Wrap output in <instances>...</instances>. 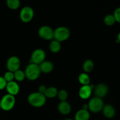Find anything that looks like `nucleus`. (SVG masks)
I'll list each match as a JSON object with an SVG mask.
<instances>
[{"instance_id": "1", "label": "nucleus", "mask_w": 120, "mask_h": 120, "mask_svg": "<svg viewBox=\"0 0 120 120\" xmlns=\"http://www.w3.org/2000/svg\"><path fill=\"white\" fill-rule=\"evenodd\" d=\"M28 101L32 106L35 107H41L46 103V97L43 94L35 92L29 94Z\"/></svg>"}, {"instance_id": "2", "label": "nucleus", "mask_w": 120, "mask_h": 120, "mask_svg": "<svg viewBox=\"0 0 120 120\" xmlns=\"http://www.w3.org/2000/svg\"><path fill=\"white\" fill-rule=\"evenodd\" d=\"M25 77L29 80H35L38 79L41 75V70L39 64L30 63L25 70Z\"/></svg>"}, {"instance_id": "3", "label": "nucleus", "mask_w": 120, "mask_h": 120, "mask_svg": "<svg viewBox=\"0 0 120 120\" xmlns=\"http://www.w3.org/2000/svg\"><path fill=\"white\" fill-rule=\"evenodd\" d=\"M15 104V98L9 94L5 95L0 101L1 109L4 111H9L14 108Z\"/></svg>"}, {"instance_id": "4", "label": "nucleus", "mask_w": 120, "mask_h": 120, "mask_svg": "<svg viewBox=\"0 0 120 120\" xmlns=\"http://www.w3.org/2000/svg\"><path fill=\"white\" fill-rule=\"evenodd\" d=\"M70 35V30L64 26L58 27L54 30V37L55 40L58 42H63L68 39Z\"/></svg>"}, {"instance_id": "5", "label": "nucleus", "mask_w": 120, "mask_h": 120, "mask_svg": "<svg viewBox=\"0 0 120 120\" xmlns=\"http://www.w3.org/2000/svg\"><path fill=\"white\" fill-rule=\"evenodd\" d=\"M104 106V103L101 98L95 97L91 98L88 104V109L94 113L100 112Z\"/></svg>"}, {"instance_id": "6", "label": "nucleus", "mask_w": 120, "mask_h": 120, "mask_svg": "<svg viewBox=\"0 0 120 120\" xmlns=\"http://www.w3.org/2000/svg\"><path fill=\"white\" fill-rule=\"evenodd\" d=\"M46 58V53L43 49H38L34 50L31 55L30 63L39 64L44 62Z\"/></svg>"}, {"instance_id": "7", "label": "nucleus", "mask_w": 120, "mask_h": 120, "mask_svg": "<svg viewBox=\"0 0 120 120\" xmlns=\"http://www.w3.org/2000/svg\"><path fill=\"white\" fill-rule=\"evenodd\" d=\"M20 19L22 22L28 23L33 19L34 16V9L30 7H24L20 12Z\"/></svg>"}, {"instance_id": "8", "label": "nucleus", "mask_w": 120, "mask_h": 120, "mask_svg": "<svg viewBox=\"0 0 120 120\" xmlns=\"http://www.w3.org/2000/svg\"><path fill=\"white\" fill-rule=\"evenodd\" d=\"M38 35L43 39L51 40L54 37V30L50 26H43L39 29Z\"/></svg>"}, {"instance_id": "9", "label": "nucleus", "mask_w": 120, "mask_h": 120, "mask_svg": "<svg viewBox=\"0 0 120 120\" xmlns=\"http://www.w3.org/2000/svg\"><path fill=\"white\" fill-rule=\"evenodd\" d=\"M21 65L19 59L15 56H11L8 59L7 62V68L8 71L15 72L19 70Z\"/></svg>"}, {"instance_id": "10", "label": "nucleus", "mask_w": 120, "mask_h": 120, "mask_svg": "<svg viewBox=\"0 0 120 120\" xmlns=\"http://www.w3.org/2000/svg\"><path fill=\"white\" fill-rule=\"evenodd\" d=\"M109 93V87L107 86L104 83L98 84L95 87L94 93L96 97L102 98L106 96Z\"/></svg>"}, {"instance_id": "11", "label": "nucleus", "mask_w": 120, "mask_h": 120, "mask_svg": "<svg viewBox=\"0 0 120 120\" xmlns=\"http://www.w3.org/2000/svg\"><path fill=\"white\" fill-rule=\"evenodd\" d=\"M92 87L90 85H84L79 90V96L83 100H86L91 96L92 93Z\"/></svg>"}, {"instance_id": "12", "label": "nucleus", "mask_w": 120, "mask_h": 120, "mask_svg": "<svg viewBox=\"0 0 120 120\" xmlns=\"http://www.w3.org/2000/svg\"><path fill=\"white\" fill-rule=\"evenodd\" d=\"M6 90L8 94L12 96H15V95L18 94L19 91V86L17 83L14 81L8 82L6 86Z\"/></svg>"}, {"instance_id": "13", "label": "nucleus", "mask_w": 120, "mask_h": 120, "mask_svg": "<svg viewBox=\"0 0 120 120\" xmlns=\"http://www.w3.org/2000/svg\"><path fill=\"white\" fill-rule=\"evenodd\" d=\"M102 111L104 116L107 118H113L116 115V110L114 107L110 104L104 105Z\"/></svg>"}, {"instance_id": "14", "label": "nucleus", "mask_w": 120, "mask_h": 120, "mask_svg": "<svg viewBox=\"0 0 120 120\" xmlns=\"http://www.w3.org/2000/svg\"><path fill=\"white\" fill-rule=\"evenodd\" d=\"M58 110L63 115H68L71 111V106L66 101H61L58 105Z\"/></svg>"}, {"instance_id": "15", "label": "nucleus", "mask_w": 120, "mask_h": 120, "mask_svg": "<svg viewBox=\"0 0 120 120\" xmlns=\"http://www.w3.org/2000/svg\"><path fill=\"white\" fill-rule=\"evenodd\" d=\"M40 69L42 72L45 73H49L53 69V64L50 61H45L39 64Z\"/></svg>"}, {"instance_id": "16", "label": "nucleus", "mask_w": 120, "mask_h": 120, "mask_svg": "<svg viewBox=\"0 0 120 120\" xmlns=\"http://www.w3.org/2000/svg\"><path fill=\"white\" fill-rule=\"evenodd\" d=\"M90 118V113L87 110L81 109L79 110L75 115V120H89Z\"/></svg>"}, {"instance_id": "17", "label": "nucleus", "mask_w": 120, "mask_h": 120, "mask_svg": "<svg viewBox=\"0 0 120 120\" xmlns=\"http://www.w3.org/2000/svg\"><path fill=\"white\" fill-rule=\"evenodd\" d=\"M57 93H58V91L56 88L54 87H50L47 88L44 95L47 98H52L57 96Z\"/></svg>"}, {"instance_id": "18", "label": "nucleus", "mask_w": 120, "mask_h": 120, "mask_svg": "<svg viewBox=\"0 0 120 120\" xmlns=\"http://www.w3.org/2000/svg\"><path fill=\"white\" fill-rule=\"evenodd\" d=\"M61 49L60 43L58 41L54 40L50 42L49 45V49L53 53H57Z\"/></svg>"}, {"instance_id": "19", "label": "nucleus", "mask_w": 120, "mask_h": 120, "mask_svg": "<svg viewBox=\"0 0 120 120\" xmlns=\"http://www.w3.org/2000/svg\"><path fill=\"white\" fill-rule=\"evenodd\" d=\"M6 4L8 8L13 10L18 9L21 4L19 0H7Z\"/></svg>"}, {"instance_id": "20", "label": "nucleus", "mask_w": 120, "mask_h": 120, "mask_svg": "<svg viewBox=\"0 0 120 120\" xmlns=\"http://www.w3.org/2000/svg\"><path fill=\"white\" fill-rule=\"evenodd\" d=\"M83 68L86 72H91L94 68V63L93 61L90 59L86 60L83 63Z\"/></svg>"}, {"instance_id": "21", "label": "nucleus", "mask_w": 120, "mask_h": 120, "mask_svg": "<svg viewBox=\"0 0 120 120\" xmlns=\"http://www.w3.org/2000/svg\"><path fill=\"white\" fill-rule=\"evenodd\" d=\"M79 81L83 86L90 84V77L86 73H81L79 76Z\"/></svg>"}, {"instance_id": "22", "label": "nucleus", "mask_w": 120, "mask_h": 120, "mask_svg": "<svg viewBox=\"0 0 120 120\" xmlns=\"http://www.w3.org/2000/svg\"><path fill=\"white\" fill-rule=\"evenodd\" d=\"M14 79L18 82H22L25 78V75L24 71H22L21 70H18L14 73Z\"/></svg>"}, {"instance_id": "23", "label": "nucleus", "mask_w": 120, "mask_h": 120, "mask_svg": "<svg viewBox=\"0 0 120 120\" xmlns=\"http://www.w3.org/2000/svg\"><path fill=\"white\" fill-rule=\"evenodd\" d=\"M104 23L107 26H112L116 23V20H115L114 17L113 15L109 14V15H106L104 18Z\"/></svg>"}, {"instance_id": "24", "label": "nucleus", "mask_w": 120, "mask_h": 120, "mask_svg": "<svg viewBox=\"0 0 120 120\" xmlns=\"http://www.w3.org/2000/svg\"><path fill=\"white\" fill-rule=\"evenodd\" d=\"M57 96H58V98L61 101H64L67 100L68 97V92L66 91L65 90H60V91H58L57 93Z\"/></svg>"}, {"instance_id": "25", "label": "nucleus", "mask_w": 120, "mask_h": 120, "mask_svg": "<svg viewBox=\"0 0 120 120\" xmlns=\"http://www.w3.org/2000/svg\"><path fill=\"white\" fill-rule=\"evenodd\" d=\"M4 78L6 82L8 83V82H12V81H14V72H12V71H8L7 72H6L4 74Z\"/></svg>"}, {"instance_id": "26", "label": "nucleus", "mask_w": 120, "mask_h": 120, "mask_svg": "<svg viewBox=\"0 0 120 120\" xmlns=\"http://www.w3.org/2000/svg\"><path fill=\"white\" fill-rule=\"evenodd\" d=\"M113 16L116 22L120 23V7L116 8L114 12Z\"/></svg>"}, {"instance_id": "27", "label": "nucleus", "mask_w": 120, "mask_h": 120, "mask_svg": "<svg viewBox=\"0 0 120 120\" xmlns=\"http://www.w3.org/2000/svg\"><path fill=\"white\" fill-rule=\"evenodd\" d=\"M7 82L3 77L0 76V90H2L6 88Z\"/></svg>"}, {"instance_id": "28", "label": "nucleus", "mask_w": 120, "mask_h": 120, "mask_svg": "<svg viewBox=\"0 0 120 120\" xmlns=\"http://www.w3.org/2000/svg\"><path fill=\"white\" fill-rule=\"evenodd\" d=\"M47 88L45 86L42 85V86H40L39 87V93H42L44 94L45 93L46 90Z\"/></svg>"}, {"instance_id": "29", "label": "nucleus", "mask_w": 120, "mask_h": 120, "mask_svg": "<svg viewBox=\"0 0 120 120\" xmlns=\"http://www.w3.org/2000/svg\"><path fill=\"white\" fill-rule=\"evenodd\" d=\"M117 42H118V43H120V32H119V34H118V36H117Z\"/></svg>"}, {"instance_id": "30", "label": "nucleus", "mask_w": 120, "mask_h": 120, "mask_svg": "<svg viewBox=\"0 0 120 120\" xmlns=\"http://www.w3.org/2000/svg\"><path fill=\"white\" fill-rule=\"evenodd\" d=\"M65 120H73L72 119H70V118H66Z\"/></svg>"}, {"instance_id": "31", "label": "nucleus", "mask_w": 120, "mask_h": 120, "mask_svg": "<svg viewBox=\"0 0 120 120\" xmlns=\"http://www.w3.org/2000/svg\"><path fill=\"white\" fill-rule=\"evenodd\" d=\"M0 109H1V106H0Z\"/></svg>"}]
</instances>
